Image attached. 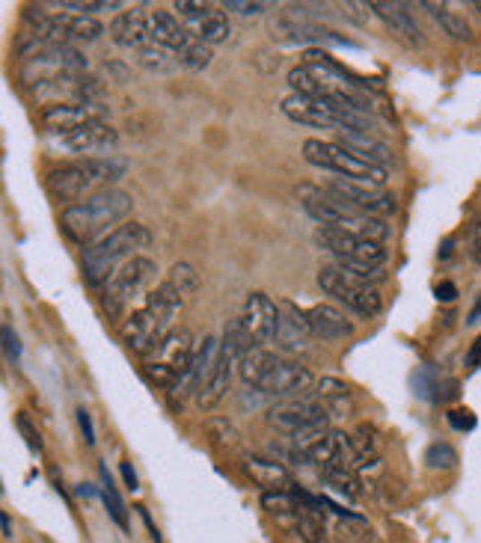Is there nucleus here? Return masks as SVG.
I'll list each match as a JSON object with an SVG mask.
<instances>
[{
  "label": "nucleus",
  "mask_w": 481,
  "mask_h": 543,
  "mask_svg": "<svg viewBox=\"0 0 481 543\" xmlns=\"http://www.w3.org/2000/svg\"><path fill=\"white\" fill-rule=\"evenodd\" d=\"M146 247H152V232L146 229V223H122L83 250V279L92 288H104L125 261L137 258Z\"/></svg>",
  "instance_id": "1"
},
{
  "label": "nucleus",
  "mask_w": 481,
  "mask_h": 543,
  "mask_svg": "<svg viewBox=\"0 0 481 543\" xmlns=\"http://www.w3.org/2000/svg\"><path fill=\"white\" fill-rule=\"evenodd\" d=\"M181 309V294L170 283H161L158 288H152L146 300H143L140 309L122 321V342L131 347L134 354L149 356L152 351H158L163 338L170 336L172 318Z\"/></svg>",
  "instance_id": "2"
},
{
  "label": "nucleus",
  "mask_w": 481,
  "mask_h": 543,
  "mask_svg": "<svg viewBox=\"0 0 481 543\" xmlns=\"http://www.w3.org/2000/svg\"><path fill=\"white\" fill-rule=\"evenodd\" d=\"M134 211V199L131 193H125L119 188H108L92 193L90 199L74 202L63 211L60 226L72 241L90 247L92 238H104L108 232H113L117 226H122V220Z\"/></svg>",
  "instance_id": "3"
},
{
  "label": "nucleus",
  "mask_w": 481,
  "mask_h": 543,
  "mask_svg": "<svg viewBox=\"0 0 481 543\" xmlns=\"http://www.w3.org/2000/svg\"><path fill=\"white\" fill-rule=\"evenodd\" d=\"M125 172H128V163L117 154H108V158H81L74 163H66V167H57L45 176V188L54 199L72 202L83 197L90 199L92 193L108 190L113 181H119Z\"/></svg>",
  "instance_id": "4"
},
{
  "label": "nucleus",
  "mask_w": 481,
  "mask_h": 543,
  "mask_svg": "<svg viewBox=\"0 0 481 543\" xmlns=\"http://www.w3.org/2000/svg\"><path fill=\"white\" fill-rule=\"evenodd\" d=\"M301 206L319 226L342 229L348 232V235L378 241V244H383V241L389 238V226L380 217L365 215V211L348 206V202H342L339 197H333V193L324 188H301Z\"/></svg>",
  "instance_id": "5"
},
{
  "label": "nucleus",
  "mask_w": 481,
  "mask_h": 543,
  "mask_svg": "<svg viewBox=\"0 0 481 543\" xmlns=\"http://www.w3.org/2000/svg\"><path fill=\"white\" fill-rule=\"evenodd\" d=\"M158 279V265L146 256H137L117 270V276L110 279L108 285L101 288V312L119 321V318H128V309L134 306V300L143 297L152 288V283Z\"/></svg>",
  "instance_id": "6"
},
{
  "label": "nucleus",
  "mask_w": 481,
  "mask_h": 543,
  "mask_svg": "<svg viewBox=\"0 0 481 543\" xmlns=\"http://www.w3.org/2000/svg\"><path fill=\"white\" fill-rule=\"evenodd\" d=\"M303 158L310 161L312 167L336 172L339 179L374 184V188H383L389 179V172L383 167H374V163L357 158V154L348 152L345 145L330 143V140H306L303 143Z\"/></svg>",
  "instance_id": "7"
},
{
  "label": "nucleus",
  "mask_w": 481,
  "mask_h": 543,
  "mask_svg": "<svg viewBox=\"0 0 481 543\" xmlns=\"http://www.w3.org/2000/svg\"><path fill=\"white\" fill-rule=\"evenodd\" d=\"M194 356H197L194 336H190L188 329H172V333L161 342L158 351L149 354L146 374L155 383L170 386L172 392L181 395V390H185V383L190 377V368H194Z\"/></svg>",
  "instance_id": "8"
},
{
  "label": "nucleus",
  "mask_w": 481,
  "mask_h": 543,
  "mask_svg": "<svg viewBox=\"0 0 481 543\" xmlns=\"http://www.w3.org/2000/svg\"><path fill=\"white\" fill-rule=\"evenodd\" d=\"M27 22H31V39L54 45H72L74 42H99L104 36V24L92 15H74V13H57L45 15L39 6H27Z\"/></svg>",
  "instance_id": "9"
},
{
  "label": "nucleus",
  "mask_w": 481,
  "mask_h": 543,
  "mask_svg": "<svg viewBox=\"0 0 481 543\" xmlns=\"http://www.w3.org/2000/svg\"><path fill=\"white\" fill-rule=\"evenodd\" d=\"M319 285L324 294L336 297L339 303H345L351 312H357L363 318H374L380 315L383 309V297L378 294V288L365 279L348 274V270L336 267V265H324L319 270Z\"/></svg>",
  "instance_id": "10"
},
{
  "label": "nucleus",
  "mask_w": 481,
  "mask_h": 543,
  "mask_svg": "<svg viewBox=\"0 0 481 543\" xmlns=\"http://www.w3.org/2000/svg\"><path fill=\"white\" fill-rule=\"evenodd\" d=\"M315 247H321L324 253H330L336 261H357V265H369V267H383L387 265V247L378 244V241H365L357 235H348L342 229H327L319 226L315 229Z\"/></svg>",
  "instance_id": "11"
},
{
  "label": "nucleus",
  "mask_w": 481,
  "mask_h": 543,
  "mask_svg": "<svg viewBox=\"0 0 481 543\" xmlns=\"http://www.w3.org/2000/svg\"><path fill=\"white\" fill-rule=\"evenodd\" d=\"M330 422V407L315 398H292L267 410V425L285 436H297L312 428H327Z\"/></svg>",
  "instance_id": "12"
},
{
  "label": "nucleus",
  "mask_w": 481,
  "mask_h": 543,
  "mask_svg": "<svg viewBox=\"0 0 481 543\" xmlns=\"http://www.w3.org/2000/svg\"><path fill=\"white\" fill-rule=\"evenodd\" d=\"M324 190H330L333 197H339L342 202L348 206L365 211L372 217H389L398 211V199L396 193L383 190V188H374V184H363V181H348V179H333L324 184Z\"/></svg>",
  "instance_id": "13"
},
{
  "label": "nucleus",
  "mask_w": 481,
  "mask_h": 543,
  "mask_svg": "<svg viewBox=\"0 0 481 543\" xmlns=\"http://www.w3.org/2000/svg\"><path fill=\"white\" fill-rule=\"evenodd\" d=\"M57 149L69 152V154H86V158H95V152H110L117 149L119 131L113 128L108 119H92L81 125V128H72L54 137Z\"/></svg>",
  "instance_id": "14"
},
{
  "label": "nucleus",
  "mask_w": 481,
  "mask_h": 543,
  "mask_svg": "<svg viewBox=\"0 0 481 543\" xmlns=\"http://www.w3.org/2000/svg\"><path fill=\"white\" fill-rule=\"evenodd\" d=\"M274 39L283 45H336V48H357V42H351V39L339 36L336 31H327V27L315 24V22H301V18H288V15H280L274 22Z\"/></svg>",
  "instance_id": "15"
},
{
  "label": "nucleus",
  "mask_w": 481,
  "mask_h": 543,
  "mask_svg": "<svg viewBox=\"0 0 481 543\" xmlns=\"http://www.w3.org/2000/svg\"><path fill=\"white\" fill-rule=\"evenodd\" d=\"M247 333L253 336L256 347H262L276 338V327H280V306L274 303L265 291H249L244 300V312H240Z\"/></svg>",
  "instance_id": "16"
},
{
  "label": "nucleus",
  "mask_w": 481,
  "mask_h": 543,
  "mask_svg": "<svg viewBox=\"0 0 481 543\" xmlns=\"http://www.w3.org/2000/svg\"><path fill=\"white\" fill-rule=\"evenodd\" d=\"M312 372L301 363H288V360H280V365L274 368L271 374H267V381L258 386L267 398H301L306 390H312Z\"/></svg>",
  "instance_id": "17"
},
{
  "label": "nucleus",
  "mask_w": 481,
  "mask_h": 543,
  "mask_svg": "<svg viewBox=\"0 0 481 543\" xmlns=\"http://www.w3.org/2000/svg\"><path fill=\"white\" fill-rule=\"evenodd\" d=\"M310 338H312V327L306 312H301L292 300H283L280 303V327H276V347L283 354H303L310 351Z\"/></svg>",
  "instance_id": "18"
},
{
  "label": "nucleus",
  "mask_w": 481,
  "mask_h": 543,
  "mask_svg": "<svg viewBox=\"0 0 481 543\" xmlns=\"http://www.w3.org/2000/svg\"><path fill=\"white\" fill-rule=\"evenodd\" d=\"M283 113L297 125H306V128H327V131H342L339 119L333 116L330 104L324 99H306V95H288L280 104Z\"/></svg>",
  "instance_id": "19"
},
{
  "label": "nucleus",
  "mask_w": 481,
  "mask_h": 543,
  "mask_svg": "<svg viewBox=\"0 0 481 543\" xmlns=\"http://www.w3.org/2000/svg\"><path fill=\"white\" fill-rule=\"evenodd\" d=\"M104 116H108V108H101V104H51L42 110V125L48 134L60 137L66 131L81 128L92 119H104Z\"/></svg>",
  "instance_id": "20"
},
{
  "label": "nucleus",
  "mask_w": 481,
  "mask_h": 543,
  "mask_svg": "<svg viewBox=\"0 0 481 543\" xmlns=\"http://www.w3.org/2000/svg\"><path fill=\"white\" fill-rule=\"evenodd\" d=\"M232 363H235L232 347H226L223 342H220L217 363H214V368H211L208 381L202 383V390L197 392V404L202 407V410H214V407L226 398L229 383H232Z\"/></svg>",
  "instance_id": "21"
},
{
  "label": "nucleus",
  "mask_w": 481,
  "mask_h": 543,
  "mask_svg": "<svg viewBox=\"0 0 481 543\" xmlns=\"http://www.w3.org/2000/svg\"><path fill=\"white\" fill-rule=\"evenodd\" d=\"M369 9L380 18L383 24L389 27V33H392V36L401 39L404 45H410V48L425 45V36H422V27L407 15V9H401V4H389V0H372Z\"/></svg>",
  "instance_id": "22"
},
{
  "label": "nucleus",
  "mask_w": 481,
  "mask_h": 543,
  "mask_svg": "<svg viewBox=\"0 0 481 543\" xmlns=\"http://www.w3.org/2000/svg\"><path fill=\"white\" fill-rule=\"evenodd\" d=\"M110 39L122 48H134L140 51L143 45H149V15L140 13V9H122L117 18L110 22Z\"/></svg>",
  "instance_id": "23"
},
{
  "label": "nucleus",
  "mask_w": 481,
  "mask_h": 543,
  "mask_svg": "<svg viewBox=\"0 0 481 543\" xmlns=\"http://www.w3.org/2000/svg\"><path fill=\"white\" fill-rule=\"evenodd\" d=\"M306 318H310L312 336L324 338V342H339V338H348L354 333V324L348 321V315L339 312L336 306L315 303L310 312H306Z\"/></svg>",
  "instance_id": "24"
},
{
  "label": "nucleus",
  "mask_w": 481,
  "mask_h": 543,
  "mask_svg": "<svg viewBox=\"0 0 481 543\" xmlns=\"http://www.w3.org/2000/svg\"><path fill=\"white\" fill-rule=\"evenodd\" d=\"M240 467H244V472L253 478V484H258L265 493L271 490H288L292 487V472H288L283 463L276 460H267V458H244L240 460Z\"/></svg>",
  "instance_id": "25"
},
{
  "label": "nucleus",
  "mask_w": 481,
  "mask_h": 543,
  "mask_svg": "<svg viewBox=\"0 0 481 543\" xmlns=\"http://www.w3.org/2000/svg\"><path fill=\"white\" fill-rule=\"evenodd\" d=\"M149 36L155 45L170 48V51H179L181 45L194 39V33H190L185 24H179L176 15L163 13V9H155V13L149 15Z\"/></svg>",
  "instance_id": "26"
},
{
  "label": "nucleus",
  "mask_w": 481,
  "mask_h": 543,
  "mask_svg": "<svg viewBox=\"0 0 481 543\" xmlns=\"http://www.w3.org/2000/svg\"><path fill=\"white\" fill-rule=\"evenodd\" d=\"M276 365H280V356L265 351V347H253V351L238 360V374H240V381H244V386L258 390Z\"/></svg>",
  "instance_id": "27"
},
{
  "label": "nucleus",
  "mask_w": 481,
  "mask_h": 543,
  "mask_svg": "<svg viewBox=\"0 0 481 543\" xmlns=\"http://www.w3.org/2000/svg\"><path fill=\"white\" fill-rule=\"evenodd\" d=\"M217 354H220V342H217V338L214 336L202 338V345L197 347V356H194V368H190V377H188L185 390H181V398H185V395H190V392H199L202 390V383L208 381L211 368H214V363H217Z\"/></svg>",
  "instance_id": "28"
},
{
  "label": "nucleus",
  "mask_w": 481,
  "mask_h": 543,
  "mask_svg": "<svg viewBox=\"0 0 481 543\" xmlns=\"http://www.w3.org/2000/svg\"><path fill=\"white\" fill-rule=\"evenodd\" d=\"M339 145H345V149L354 152L357 158L374 163V167H383V170H387L389 163H392L389 145L380 143V140H374V137H363V134H342Z\"/></svg>",
  "instance_id": "29"
},
{
  "label": "nucleus",
  "mask_w": 481,
  "mask_h": 543,
  "mask_svg": "<svg viewBox=\"0 0 481 543\" xmlns=\"http://www.w3.org/2000/svg\"><path fill=\"white\" fill-rule=\"evenodd\" d=\"M134 60H137V63L143 66V69L152 72V74H172V72H179V69H181L176 51H170V48L155 45V42L143 45L140 51H137V57H134Z\"/></svg>",
  "instance_id": "30"
},
{
  "label": "nucleus",
  "mask_w": 481,
  "mask_h": 543,
  "mask_svg": "<svg viewBox=\"0 0 481 543\" xmlns=\"http://www.w3.org/2000/svg\"><path fill=\"white\" fill-rule=\"evenodd\" d=\"M419 6L428 9V13L434 15V22L442 27V33H446V36L458 39V42H473V27H469L460 15L449 13V9L442 6V4H431V0H422Z\"/></svg>",
  "instance_id": "31"
},
{
  "label": "nucleus",
  "mask_w": 481,
  "mask_h": 543,
  "mask_svg": "<svg viewBox=\"0 0 481 543\" xmlns=\"http://www.w3.org/2000/svg\"><path fill=\"white\" fill-rule=\"evenodd\" d=\"M190 33H194V39H199V42H206V45H220V42H226V39L232 36V24H229V15L223 13V9H214L206 22L190 27Z\"/></svg>",
  "instance_id": "32"
},
{
  "label": "nucleus",
  "mask_w": 481,
  "mask_h": 543,
  "mask_svg": "<svg viewBox=\"0 0 481 543\" xmlns=\"http://www.w3.org/2000/svg\"><path fill=\"white\" fill-rule=\"evenodd\" d=\"M101 502H104V508H108L110 520L117 522L122 531H128L131 529L128 508H125V499L119 496V490H117V484H113L108 467H101Z\"/></svg>",
  "instance_id": "33"
},
{
  "label": "nucleus",
  "mask_w": 481,
  "mask_h": 543,
  "mask_svg": "<svg viewBox=\"0 0 481 543\" xmlns=\"http://www.w3.org/2000/svg\"><path fill=\"white\" fill-rule=\"evenodd\" d=\"M321 478L330 484L333 490H339L342 496L348 499H357L363 487H360V478H357V469L351 467H330V469H321Z\"/></svg>",
  "instance_id": "34"
},
{
  "label": "nucleus",
  "mask_w": 481,
  "mask_h": 543,
  "mask_svg": "<svg viewBox=\"0 0 481 543\" xmlns=\"http://www.w3.org/2000/svg\"><path fill=\"white\" fill-rule=\"evenodd\" d=\"M176 57H179V66L181 69H190V72H202L206 66L211 63V48L206 45V42H199V39H190V42H185L176 51Z\"/></svg>",
  "instance_id": "35"
},
{
  "label": "nucleus",
  "mask_w": 481,
  "mask_h": 543,
  "mask_svg": "<svg viewBox=\"0 0 481 543\" xmlns=\"http://www.w3.org/2000/svg\"><path fill=\"white\" fill-rule=\"evenodd\" d=\"M51 6L74 15H95V13H110V9H122L125 4L122 0H54Z\"/></svg>",
  "instance_id": "36"
},
{
  "label": "nucleus",
  "mask_w": 481,
  "mask_h": 543,
  "mask_svg": "<svg viewBox=\"0 0 481 543\" xmlns=\"http://www.w3.org/2000/svg\"><path fill=\"white\" fill-rule=\"evenodd\" d=\"M223 345L232 347V354L238 356V360L256 347L253 336L247 333V327H244V321H240V318H232V321L226 324V329H223Z\"/></svg>",
  "instance_id": "37"
},
{
  "label": "nucleus",
  "mask_w": 481,
  "mask_h": 543,
  "mask_svg": "<svg viewBox=\"0 0 481 543\" xmlns=\"http://www.w3.org/2000/svg\"><path fill=\"white\" fill-rule=\"evenodd\" d=\"M262 505L271 513H283V517H294L297 508H301V499L288 490H271L262 493Z\"/></svg>",
  "instance_id": "38"
},
{
  "label": "nucleus",
  "mask_w": 481,
  "mask_h": 543,
  "mask_svg": "<svg viewBox=\"0 0 481 543\" xmlns=\"http://www.w3.org/2000/svg\"><path fill=\"white\" fill-rule=\"evenodd\" d=\"M167 283L176 288L181 297H185V294H194V291L199 288V276H197V270L188 265V261H179V265L170 270Z\"/></svg>",
  "instance_id": "39"
},
{
  "label": "nucleus",
  "mask_w": 481,
  "mask_h": 543,
  "mask_svg": "<svg viewBox=\"0 0 481 543\" xmlns=\"http://www.w3.org/2000/svg\"><path fill=\"white\" fill-rule=\"evenodd\" d=\"M319 395H321V401L327 407H345V404H348L351 390H348V383L336 381V377H321V381H319Z\"/></svg>",
  "instance_id": "40"
},
{
  "label": "nucleus",
  "mask_w": 481,
  "mask_h": 543,
  "mask_svg": "<svg viewBox=\"0 0 481 543\" xmlns=\"http://www.w3.org/2000/svg\"><path fill=\"white\" fill-rule=\"evenodd\" d=\"M425 463L431 469H455L458 467V451L451 449L449 442H434V445H428Z\"/></svg>",
  "instance_id": "41"
},
{
  "label": "nucleus",
  "mask_w": 481,
  "mask_h": 543,
  "mask_svg": "<svg viewBox=\"0 0 481 543\" xmlns=\"http://www.w3.org/2000/svg\"><path fill=\"white\" fill-rule=\"evenodd\" d=\"M172 9H176V13L185 18L190 27H197L199 22H206V18L214 13V9H211V4H202V0H176V4H172Z\"/></svg>",
  "instance_id": "42"
},
{
  "label": "nucleus",
  "mask_w": 481,
  "mask_h": 543,
  "mask_svg": "<svg viewBox=\"0 0 481 543\" xmlns=\"http://www.w3.org/2000/svg\"><path fill=\"white\" fill-rule=\"evenodd\" d=\"M223 9H229V13H235V15H244V18H249V15H265L267 9H274V4H267V0H223L220 4Z\"/></svg>",
  "instance_id": "43"
},
{
  "label": "nucleus",
  "mask_w": 481,
  "mask_h": 543,
  "mask_svg": "<svg viewBox=\"0 0 481 543\" xmlns=\"http://www.w3.org/2000/svg\"><path fill=\"white\" fill-rule=\"evenodd\" d=\"M208 431L214 434V440L220 445H238V431L229 425V419H211L208 422Z\"/></svg>",
  "instance_id": "44"
},
{
  "label": "nucleus",
  "mask_w": 481,
  "mask_h": 543,
  "mask_svg": "<svg viewBox=\"0 0 481 543\" xmlns=\"http://www.w3.org/2000/svg\"><path fill=\"white\" fill-rule=\"evenodd\" d=\"M15 428L24 434V440H27V445H31L33 451H42V436H39V431L33 428L31 419H27L24 413H18V416H15Z\"/></svg>",
  "instance_id": "45"
},
{
  "label": "nucleus",
  "mask_w": 481,
  "mask_h": 543,
  "mask_svg": "<svg viewBox=\"0 0 481 543\" xmlns=\"http://www.w3.org/2000/svg\"><path fill=\"white\" fill-rule=\"evenodd\" d=\"M4 351H6V360L9 363H18V356H22V345H18V336H15V329L13 327H4Z\"/></svg>",
  "instance_id": "46"
},
{
  "label": "nucleus",
  "mask_w": 481,
  "mask_h": 543,
  "mask_svg": "<svg viewBox=\"0 0 481 543\" xmlns=\"http://www.w3.org/2000/svg\"><path fill=\"white\" fill-rule=\"evenodd\" d=\"M446 419H449L451 428H458V431H469V428H476V416H473V413H467V410H449V413H446Z\"/></svg>",
  "instance_id": "47"
},
{
  "label": "nucleus",
  "mask_w": 481,
  "mask_h": 543,
  "mask_svg": "<svg viewBox=\"0 0 481 543\" xmlns=\"http://www.w3.org/2000/svg\"><path fill=\"white\" fill-rule=\"evenodd\" d=\"M78 425H81V434H83L86 445H92L95 434H92V419H90V410H86V407H78Z\"/></svg>",
  "instance_id": "48"
},
{
  "label": "nucleus",
  "mask_w": 481,
  "mask_h": 543,
  "mask_svg": "<svg viewBox=\"0 0 481 543\" xmlns=\"http://www.w3.org/2000/svg\"><path fill=\"white\" fill-rule=\"evenodd\" d=\"M437 300H440V303H451V300H458V285L455 283H440L437 285Z\"/></svg>",
  "instance_id": "49"
},
{
  "label": "nucleus",
  "mask_w": 481,
  "mask_h": 543,
  "mask_svg": "<svg viewBox=\"0 0 481 543\" xmlns=\"http://www.w3.org/2000/svg\"><path fill=\"white\" fill-rule=\"evenodd\" d=\"M119 472H122V478H125V487H128V490H137V487H140V478H137V472H134V467H131L128 460L122 463V467H119Z\"/></svg>",
  "instance_id": "50"
},
{
  "label": "nucleus",
  "mask_w": 481,
  "mask_h": 543,
  "mask_svg": "<svg viewBox=\"0 0 481 543\" xmlns=\"http://www.w3.org/2000/svg\"><path fill=\"white\" fill-rule=\"evenodd\" d=\"M478 363H481V336L476 338V345L469 347V354H467V365L469 368H476Z\"/></svg>",
  "instance_id": "51"
},
{
  "label": "nucleus",
  "mask_w": 481,
  "mask_h": 543,
  "mask_svg": "<svg viewBox=\"0 0 481 543\" xmlns=\"http://www.w3.org/2000/svg\"><path fill=\"white\" fill-rule=\"evenodd\" d=\"M140 517H143V522H146V529H149L152 540H155V543H161V531L155 529V522H152V517H149V511H146V508H140Z\"/></svg>",
  "instance_id": "52"
},
{
  "label": "nucleus",
  "mask_w": 481,
  "mask_h": 543,
  "mask_svg": "<svg viewBox=\"0 0 481 543\" xmlns=\"http://www.w3.org/2000/svg\"><path fill=\"white\" fill-rule=\"evenodd\" d=\"M78 493H81V496H99V490H95L92 484H86V481L78 484Z\"/></svg>",
  "instance_id": "53"
},
{
  "label": "nucleus",
  "mask_w": 481,
  "mask_h": 543,
  "mask_svg": "<svg viewBox=\"0 0 481 543\" xmlns=\"http://www.w3.org/2000/svg\"><path fill=\"white\" fill-rule=\"evenodd\" d=\"M4 535L13 538V520H9V513H4Z\"/></svg>",
  "instance_id": "54"
}]
</instances>
